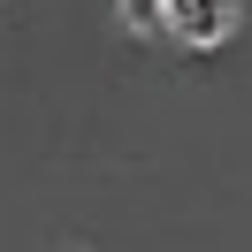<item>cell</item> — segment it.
Here are the masks:
<instances>
[{
  "instance_id": "obj_1",
  "label": "cell",
  "mask_w": 252,
  "mask_h": 252,
  "mask_svg": "<svg viewBox=\"0 0 252 252\" xmlns=\"http://www.w3.org/2000/svg\"><path fill=\"white\" fill-rule=\"evenodd\" d=\"M237 16H245V0H184V8H176V38H184L191 54H206V46H221V38L237 31Z\"/></svg>"
},
{
  "instance_id": "obj_2",
  "label": "cell",
  "mask_w": 252,
  "mask_h": 252,
  "mask_svg": "<svg viewBox=\"0 0 252 252\" xmlns=\"http://www.w3.org/2000/svg\"><path fill=\"white\" fill-rule=\"evenodd\" d=\"M176 8H184V0H115L123 31H138V38H153V31H176Z\"/></svg>"
}]
</instances>
